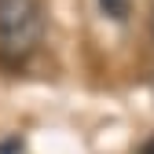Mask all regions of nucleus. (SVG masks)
Instances as JSON below:
<instances>
[{"mask_svg":"<svg viewBox=\"0 0 154 154\" xmlns=\"http://www.w3.org/2000/svg\"><path fill=\"white\" fill-rule=\"evenodd\" d=\"M44 33V11L37 0H0V55L26 59L37 51Z\"/></svg>","mask_w":154,"mask_h":154,"instance_id":"f257e3e1","label":"nucleus"},{"mask_svg":"<svg viewBox=\"0 0 154 154\" xmlns=\"http://www.w3.org/2000/svg\"><path fill=\"white\" fill-rule=\"evenodd\" d=\"M143 154H154V140H150V143H147V147H143Z\"/></svg>","mask_w":154,"mask_h":154,"instance_id":"7ed1b4c3","label":"nucleus"},{"mask_svg":"<svg viewBox=\"0 0 154 154\" xmlns=\"http://www.w3.org/2000/svg\"><path fill=\"white\" fill-rule=\"evenodd\" d=\"M99 8L114 18V22H121V18H128V8H132V0H99Z\"/></svg>","mask_w":154,"mask_h":154,"instance_id":"f03ea898","label":"nucleus"}]
</instances>
